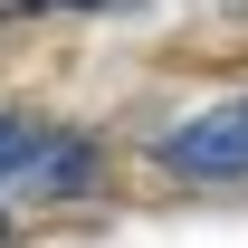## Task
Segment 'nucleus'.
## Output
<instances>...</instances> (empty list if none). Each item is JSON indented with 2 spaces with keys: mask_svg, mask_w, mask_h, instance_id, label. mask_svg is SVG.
Listing matches in <instances>:
<instances>
[{
  "mask_svg": "<svg viewBox=\"0 0 248 248\" xmlns=\"http://www.w3.org/2000/svg\"><path fill=\"white\" fill-rule=\"evenodd\" d=\"M162 172L172 182H248V95L191 115L182 134H162Z\"/></svg>",
  "mask_w": 248,
  "mask_h": 248,
  "instance_id": "nucleus-1",
  "label": "nucleus"
},
{
  "mask_svg": "<svg viewBox=\"0 0 248 248\" xmlns=\"http://www.w3.org/2000/svg\"><path fill=\"white\" fill-rule=\"evenodd\" d=\"M38 162V124L29 115H0V172H29Z\"/></svg>",
  "mask_w": 248,
  "mask_h": 248,
  "instance_id": "nucleus-2",
  "label": "nucleus"
}]
</instances>
